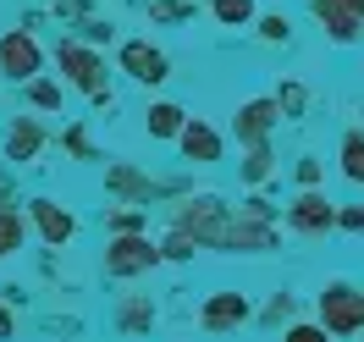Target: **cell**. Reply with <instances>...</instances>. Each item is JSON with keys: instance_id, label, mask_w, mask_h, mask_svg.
<instances>
[{"instance_id": "obj_1", "label": "cell", "mask_w": 364, "mask_h": 342, "mask_svg": "<svg viewBox=\"0 0 364 342\" xmlns=\"http://www.w3.org/2000/svg\"><path fill=\"white\" fill-rule=\"evenodd\" d=\"M160 265V243L155 237H144V232H116L111 249H105V276L116 282H127V276H144Z\"/></svg>"}, {"instance_id": "obj_2", "label": "cell", "mask_w": 364, "mask_h": 342, "mask_svg": "<svg viewBox=\"0 0 364 342\" xmlns=\"http://www.w3.org/2000/svg\"><path fill=\"white\" fill-rule=\"evenodd\" d=\"M320 326H326L331 337H353V331H364V293H359V287H348V282H331V287L320 293Z\"/></svg>"}, {"instance_id": "obj_3", "label": "cell", "mask_w": 364, "mask_h": 342, "mask_svg": "<svg viewBox=\"0 0 364 342\" xmlns=\"http://www.w3.org/2000/svg\"><path fill=\"white\" fill-rule=\"evenodd\" d=\"M177 227L199 243V249H221V232H227V205L215 193H199L177 210Z\"/></svg>"}, {"instance_id": "obj_4", "label": "cell", "mask_w": 364, "mask_h": 342, "mask_svg": "<svg viewBox=\"0 0 364 342\" xmlns=\"http://www.w3.org/2000/svg\"><path fill=\"white\" fill-rule=\"evenodd\" d=\"M55 61H61V78H67L72 89H83V94H94V100H105V61H100L94 50H83V45H72V39H61Z\"/></svg>"}, {"instance_id": "obj_5", "label": "cell", "mask_w": 364, "mask_h": 342, "mask_svg": "<svg viewBox=\"0 0 364 342\" xmlns=\"http://www.w3.org/2000/svg\"><path fill=\"white\" fill-rule=\"evenodd\" d=\"M0 72L17 78V83H28L33 72H45V45H39L28 28H11V33L0 39Z\"/></svg>"}, {"instance_id": "obj_6", "label": "cell", "mask_w": 364, "mask_h": 342, "mask_svg": "<svg viewBox=\"0 0 364 342\" xmlns=\"http://www.w3.org/2000/svg\"><path fill=\"white\" fill-rule=\"evenodd\" d=\"M116 67L127 72L133 83H144V89H155V83H166V78H171V61H166V50L144 45V39H127V45H122V55H116Z\"/></svg>"}, {"instance_id": "obj_7", "label": "cell", "mask_w": 364, "mask_h": 342, "mask_svg": "<svg viewBox=\"0 0 364 342\" xmlns=\"http://www.w3.org/2000/svg\"><path fill=\"white\" fill-rule=\"evenodd\" d=\"M287 227L304 232V237H320V232L337 227V205H331L326 193H315V188H304L293 205H287Z\"/></svg>"}, {"instance_id": "obj_8", "label": "cell", "mask_w": 364, "mask_h": 342, "mask_svg": "<svg viewBox=\"0 0 364 342\" xmlns=\"http://www.w3.org/2000/svg\"><path fill=\"white\" fill-rule=\"evenodd\" d=\"M315 17H320V28H326V39L353 45L364 33V0H315Z\"/></svg>"}, {"instance_id": "obj_9", "label": "cell", "mask_w": 364, "mask_h": 342, "mask_svg": "<svg viewBox=\"0 0 364 342\" xmlns=\"http://www.w3.org/2000/svg\"><path fill=\"white\" fill-rule=\"evenodd\" d=\"M221 249L227 254H271L276 249V227L271 221H254V215H237L221 232Z\"/></svg>"}, {"instance_id": "obj_10", "label": "cell", "mask_w": 364, "mask_h": 342, "mask_svg": "<svg viewBox=\"0 0 364 342\" xmlns=\"http://www.w3.org/2000/svg\"><path fill=\"white\" fill-rule=\"evenodd\" d=\"M28 221L39 227V237H45L50 249H61V243H72V237H77V215H72V210H61L55 199H28Z\"/></svg>"}, {"instance_id": "obj_11", "label": "cell", "mask_w": 364, "mask_h": 342, "mask_svg": "<svg viewBox=\"0 0 364 342\" xmlns=\"http://www.w3.org/2000/svg\"><path fill=\"white\" fill-rule=\"evenodd\" d=\"M177 144H182V160H193V166H215V160H221V133H215L210 122H193V116H182Z\"/></svg>"}, {"instance_id": "obj_12", "label": "cell", "mask_w": 364, "mask_h": 342, "mask_svg": "<svg viewBox=\"0 0 364 342\" xmlns=\"http://www.w3.org/2000/svg\"><path fill=\"white\" fill-rule=\"evenodd\" d=\"M249 315H254V304L243 293H210L205 309H199V326L205 331H232V326H243Z\"/></svg>"}, {"instance_id": "obj_13", "label": "cell", "mask_w": 364, "mask_h": 342, "mask_svg": "<svg viewBox=\"0 0 364 342\" xmlns=\"http://www.w3.org/2000/svg\"><path fill=\"white\" fill-rule=\"evenodd\" d=\"M276 122H282L276 100H243V105H237V116H232V133L243 138V144H259V138H271Z\"/></svg>"}, {"instance_id": "obj_14", "label": "cell", "mask_w": 364, "mask_h": 342, "mask_svg": "<svg viewBox=\"0 0 364 342\" xmlns=\"http://www.w3.org/2000/svg\"><path fill=\"white\" fill-rule=\"evenodd\" d=\"M45 149V127L33 122V116H17L11 127H6V160H33Z\"/></svg>"}, {"instance_id": "obj_15", "label": "cell", "mask_w": 364, "mask_h": 342, "mask_svg": "<svg viewBox=\"0 0 364 342\" xmlns=\"http://www.w3.org/2000/svg\"><path fill=\"white\" fill-rule=\"evenodd\" d=\"M116 326H122V337H144L155 326V304L149 298H122L116 304Z\"/></svg>"}, {"instance_id": "obj_16", "label": "cell", "mask_w": 364, "mask_h": 342, "mask_svg": "<svg viewBox=\"0 0 364 342\" xmlns=\"http://www.w3.org/2000/svg\"><path fill=\"white\" fill-rule=\"evenodd\" d=\"M182 105H171V100H155L149 111H144V133L149 138H177V127H182Z\"/></svg>"}, {"instance_id": "obj_17", "label": "cell", "mask_w": 364, "mask_h": 342, "mask_svg": "<svg viewBox=\"0 0 364 342\" xmlns=\"http://www.w3.org/2000/svg\"><path fill=\"white\" fill-rule=\"evenodd\" d=\"M210 11H215V23L221 28H249L259 11H254V0H210Z\"/></svg>"}, {"instance_id": "obj_18", "label": "cell", "mask_w": 364, "mask_h": 342, "mask_svg": "<svg viewBox=\"0 0 364 342\" xmlns=\"http://www.w3.org/2000/svg\"><path fill=\"white\" fill-rule=\"evenodd\" d=\"M276 171V155H271V144L259 138V144H249V160H243V183H265Z\"/></svg>"}, {"instance_id": "obj_19", "label": "cell", "mask_w": 364, "mask_h": 342, "mask_svg": "<svg viewBox=\"0 0 364 342\" xmlns=\"http://www.w3.org/2000/svg\"><path fill=\"white\" fill-rule=\"evenodd\" d=\"M111 188H116V193H133V199H155V183L138 177L133 166H111Z\"/></svg>"}, {"instance_id": "obj_20", "label": "cell", "mask_w": 364, "mask_h": 342, "mask_svg": "<svg viewBox=\"0 0 364 342\" xmlns=\"http://www.w3.org/2000/svg\"><path fill=\"white\" fill-rule=\"evenodd\" d=\"M342 177H348V183H364V133L342 138Z\"/></svg>"}, {"instance_id": "obj_21", "label": "cell", "mask_w": 364, "mask_h": 342, "mask_svg": "<svg viewBox=\"0 0 364 342\" xmlns=\"http://www.w3.org/2000/svg\"><path fill=\"white\" fill-rule=\"evenodd\" d=\"M28 100H33L39 111H61V100H67V94H61V83H50V78L33 72V78H28Z\"/></svg>"}, {"instance_id": "obj_22", "label": "cell", "mask_w": 364, "mask_h": 342, "mask_svg": "<svg viewBox=\"0 0 364 342\" xmlns=\"http://www.w3.org/2000/svg\"><path fill=\"white\" fill-rule=\"evenodd\" d=\"M17 249H23V215L0 210V260H11Z\"/></svg>"}, {"instance_id": "obj_23", "label": "cell", "mask_w": 364, "mask_h": 342, "mask_svg": "<svg viewBox=\"0 0 364 342\" xmlns=\"http://www.w3.org/2000/svg\"><path fill=\"white\" fill-rule=\"evenodd\" d=\"M193 249H199V243H193L182 227H171V232H166V243H160V260H193Z\"/></svg>"}, {"instance_id": "obj_24", "label": "cell", "mask_w": 364, "mask_h": 342, "mask_svg": "<svg viewBox=\"0 0 364 342\" xmlns=\"http://www.w3.org/2000/svg\"><path fill=\"white\" fill-rule=\"evenodd\" d=\"M282 342H337V337H331L320 320H298V326H287V331H282Z\"/></svg>"}, {"instance_id": "obj_25", "label": "cell", "mask_w": 364, "mask_h": 342, "mask_svg": "<svg viewBox=\"0 0 364 342\" xmlns=\"http://www.w3.org/2000/svg\"><path fill=\"white\" fill-rule=\"evenodd\" d=\"M254 28H259V39H265V45H282V39H287V33H293V23H287V17H254Z\"/></svg>"}, {"instance_id": "obj_26", "label": "cell", "mask_w": 364, "mask_h": 342, "mask_svg": "<svg viewBox=\"0 0 364 342\" xmlns=\"http://www.w3.org/2000/svg\"><path fill=\"white\" fill-rule=\"evenodd\" d=\"M149 17H155V23H182L188 6H182V0H149Z\"/></svg>"}, {"instance_id": "obj_27", "label": "cell", "mask_w": 364, "mask_h": 342, "mask_svg": "<svg viewBox=\"0 0 364 342\" xmlns=\"http://www.w3.org/2000/svg\"><path fill=\"white\" fill-rule=\"evenodd\" d=\"M304 100H309V94L298 89V83H287V89L276 94V111H282V116H298V111H304Z\"/></svg>"}, {"instance_id": "obj_28", "label": "cell", "mask_w": 364, "mask_h": 342, "mask_svg": "<svg viewBox=\"0 0 364 342\" xmlns=\"http://www.w3.org/2000/svg\"><path fill=\"white\" fill-rule=\"evenodd\" d=\"M298 183H304V188L320 183V160H298Z\"/></svg>"}, {"instance_id": "obj_29", "label": "cell", "mask_w": 364, "mask_h": 342, "mask_svg": "<svg viewBox=\"0 0 364 342\" xmlns=\"http://www.w3.org/2000/svg\"><path fill=\"white\" fill-rule=\"evenodd\" d=\"M67 144H72V155L94 160V149H89V138H83V127H72V133H67Z\"/></svg>"}, {"instance_id": "obj_30", "label": "cell", "mask_w": 364, "mask_h": 342, "mask_svg": "<svg viewBox=\"0 0 364 342\" xmlns=\"http://www.w3.org/2000/svg\"><path fill=\"white\" fill-rule=\"evenodd\" d=\"M243 215H254V221H276V210L265 205V199H249V205H243Z\"/></svg>"}, {"instance_id": "obj_31", "label": "cell", "mask_w": 364, "mask_h": 342, "mask_svg": "<svg viewBox=\"0 0 364 342\" xmlns=\"http://www.w3.org/2000/svg\"><path fill=\"white\" fill-rule=\"evenodd\" d=\"M11 326H17V320H11V309L0 304V342H11Z\"/></svg>"}]
</instances>
